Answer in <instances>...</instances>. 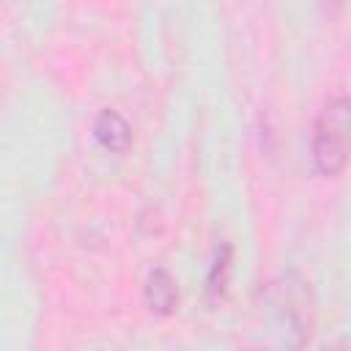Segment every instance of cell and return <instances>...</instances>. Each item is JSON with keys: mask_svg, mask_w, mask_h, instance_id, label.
<instances>
[{"mask_svg": "<svg viewBox=\"0 0 351 351\" xmlns=\"http://www.w3.org/2000/svg\"><path fill=\"white\" fill-rule=\"evenodd\" d=\"M348 96L335 93L313 126V162L321 176H337L348 162Z\"/></svg>", "mask_w": 351, "mask_h": 351, "instance_id": "6da1fadb", "label": "cell"}, {"mask_svg": "<svg viewBox=\"0 0 351 351\" xmlns=\"http://www.w3.org/2000/svg\"><path fill=\"white\" fill-rule=\"evenodd\" d=\"M143 296H145L148 310H154V313H159V315L173 313L176 304H178V285H176V277H173L167 269H162V266L151 269L148 277H145V285H143Z\"/></svg>", "mask_w": 351, "mask_h": 351, "instance_id": "7a4b0ae2", "label": "cell"}, {"mask_svg": "<svg viewBox=\"0 0 351 351\" xmlns=\"http://www.w3.org/2000/svg\"><path fill=\"white\" fill-rule=\"evenodd\" d=\"M93 137L99 140L101 148L121 154L132 145V126L126 123V118L115 110H101L93 121Z\"/></svg>", "mask_w": 351, "mask_h": 351, "instance_id": "3957f363", "label": "cell"}, {"mask_svg": "<svg viewBox=\"0 0 351 351\" xmlns=\"http://www.w3.org/2000/svg\"><path fill=\"white\" fill-rule=\"evenodd\" d=\"M228 255H230V250L222 244V250H217V258H214V266L208 274V293H222L225 277H228Z\"/></svg>", "mask_w": 351, "mask_h": 351, "instance_id": "277c9868", "label": "cell"}]
</instances>
